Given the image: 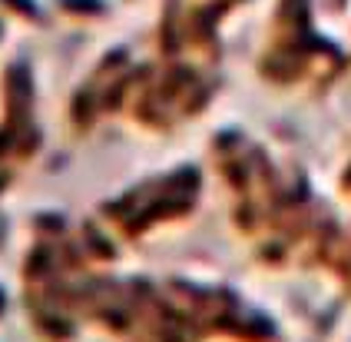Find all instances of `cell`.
<instances>
[{
    "label": "cell",
    "instance_id": "cell-1",
    "mask_svg": "<svg viewBox=\"0 0 351 342\" xmlns=\"http://www.w3.org/2000/svg\"><path fill=\"white\" fill-rule=\"evenodd\" d=\"M53 10L60 14H70V17H86V21H103L110 14V3L106 0H50Z\"/></svg>",
    "mask_w": 351,
    "mask_h": 342
},
{
    "label": "cell",
    "instance_id": "cell-2",
    "mask_svg": "<svg viewBox=\"0 0 351 342\" xmlns=\"http://www.w3.org/2000/svg\"><path fill=\"white\" fill-rule=\"evenodd\" d=\"M0 7H10L20 21H27V23H37V27L47 23V7L40 0H0Z\"/></svg>",
    "mask_w": 351,
    "mask_h": 342
},
{
    "label": "cell",
    "instance_id": "cell-3",
    "mask_svg": "<svg viewBox=\"0 0 351 342\" xmlns=\"http://www.w3.org/2000/svg\"><path fill=\"white\" fill-rule=\"evenodd\" d=\"M0 34H3V21H0Z\"/></svg>",
    "mask_w": 351,
    "mask_h": 342
}]
</instances>
